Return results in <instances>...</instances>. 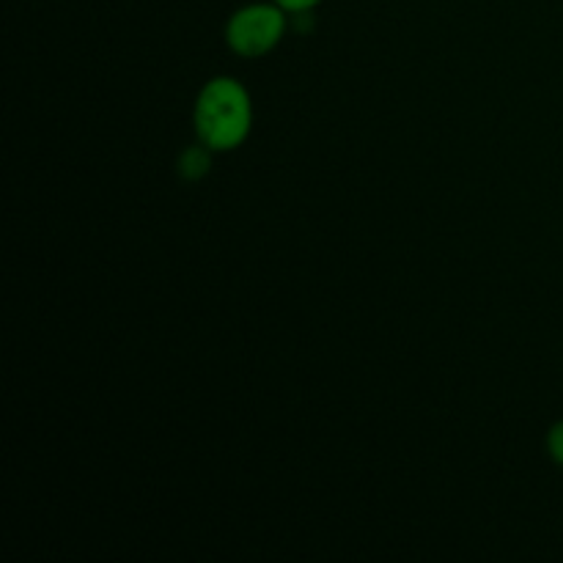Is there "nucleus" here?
Wrapping results in <instances>:
<instances>
[{"instance_id":"1","label":"nucleus","mask_w":563,"mask_h":563,"mask_svg":"<svg viewBox=\"0 0 563 563\" xmlns=\"http://www.w3.org/2000/svg\"><path fill=\"white\" fill-rule=\"evenodd\" d=\"M198 143L209 152H234L253 130V102L247 88L234 77H212L198 91L192 108Z\"/></svg>"},{"instance_id":"2","label":"nucleus","mask_w":563,"mask_h":563,"mask_svg":"<svg viewBox=\"0 0 563 563\" xmlns=\"http://www.w3.org/2000/svg\"><path fill=\"white\" fill-rule=\"evenodd\" d=\"M286 16L289 11L280 9L275 0L242 5L225 22V44L240 58H264L286 36Z\"/></svg>"},{"instance_id":"3","label":"nucleus","mask_w":563,"mask_h":563,"mask_svg":"<svg viewBox=\"0 0 563 563\" xmlns=\"http://www.w3.org/2000/svg\"><path fill=\"white\" fill-rule=\"evenodd\" d=\"M548 451L550 456H553V462H559L563 467V421L555 423V427L548 432Z\"/></svg>"},{"instance_id":"4","label":"nucleus","mask_w":563,"mask_h":563,"mask_svg":"<svg viewBox=\"0 0 563 563\" xmlns=\"http://www.w3.org/2000/svg\"><path fill=\"white\" fill-rule=\"evenodd\" d=\"M275 3H278L284 11H289V14H306V11L317 9L322 0H275Z\"/></svg>"}]
</instances>
